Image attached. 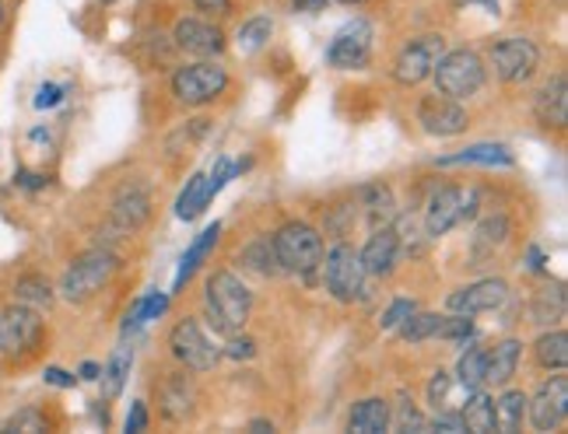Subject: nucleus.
Segmentation results:
<instances>
[{"instance_id": "1", "label": "nucleus", "mask_w": 568, "mask_h": 434, "mask_svg": "<svg viewBox=\"0 0 568 434\" xmlns=\"http://www.w3.org/2000/svg\"><path fill=\"white\" fill-rule=\"evenodd\" d=\"M204 306H207V319L214 326V333L232 337V333H239L246 326L250 309H253V294L235 273L222 270V273H214L207 280Z\"/></svg>"}, {"instance_id": "2", "label": "nucleus", "mask_w": 568, "mask_h": 434, "mask_svg": "<svg viewBox=\"0 0 568 434\" xmlns=\"http://www.w3.org/2000/svg\"><path fill=\"white\" fill-rule=\"evenodd\" d=\"M271 242H274V256H277L281 270H288V273L313 277L316 267L323 264V238L316 228L302 225V221L284 225Z\"/></svg>"}, {"instance_id": "3", "label": "nucleus", "mask_w": 568, "mask_h": 434, "mask_svg": "<svg viewBox=\"0 0 568 434\" xmlns=\"http://www.w3.org/2000/svg\"><path fill=\"white\" fill-rule=\"evenodd\" d=\"M432 74H435V84H439L443 95L470 99L480 92V84H485V63H480V56L470 50H453L435 60Z\"/></svg>"}, {"instance_id": "4", "label": "nucleus", "mask_w": 568, "mask_h": 434, "mask_svg": "<svg viewBox=\"0 0 568 434\" xmlns=\"http://www.w3.org/2000/svg\"><path fill=\"white\" fill-rule=\"evenodd\" d=\"M113 270H116V256L113 252H105V249L84 252L81 259H74V264L68 267V273H63L60 291L68 301H89L92 294H99L109 285Z\"/></svg>"}, {"instance_id": "5", "label": "nucleus", "mask_w": 568, "mask_h": 434, "mask_svg": "<svg viewBox=\"0 0 568 434\" xmlns=\"http://www.w3.org/2000/svg\"><path fill=\"white\" fill-rule=\"evenodd\" d=\"M42 343V319H39V309H29V306H11L0 312V354L8 361H18V358H29L39 351Z\"/></svg>"}, {"instance_id": "6", "label": "nucleus", "mask_w": 568, "mask_h": 434, "mask_svg": "<svg viewBox=\"0 0 568 434\" xmlns=\"http://www.w3.org/2000/svg\"><path fill=\"white\" fill-rule=\"evenodd\" d=\"M323 273H326V291H331L337 301H355L362 298L365 291V267H362V256L355 252V246H334L326 252V264H323Z\"/></svg>"}, {"instance_id": "7", "label": "nucleus", "mask_w": 568, "mask_h": 434, "mask_svg": "<svg viewBox=\"0 0 568 434\" xmlns=\"http://www.w3.org/2000/svg\"><path fill=\"white\" fill-rule=\"evenodd\" d=\"M474 200H477L474 189H460V186L435 189L428 207H425V231H428V238H439L449 228L460 225L464 217H470L474 214Z\"/></svg>"}, {"instance_id": "8", "label": "nucleus", "mask_w": 568, "mask_h": 434, "mask_svg": "<svg viewBox=\"0 0 568 434\" xmlns=\"http://www.w3.org/2000/svg\"><path fill=\"white\" fill-rule=\"evenodd\" d=\"M225 89H229V74L217 63H190V68H180L176 78H172V92L186 105L214 102Z\"/></svg>"}, {"instance_id": "9", "label": "nucleus", "mask_w": 568, "mask_h": 434, "mask_svg": "<svg viewBox=\"0 0 568 434\" xmlns=\"http://www.w3.org/2000/svg\"><path fill=\"white\" fill-rule=\"evenodd\" d=\"M368 56H373V25H368L365 18L347 21V25L334 35L331 50H326V60H331V68H341V71H358V68H365Z\"/></svg>"}, {"instance_id": "10", "label": "nucleus", "mask_w": 568, "mask_h": 434, "mask_svg": "<svg viewBox=\"0 0 568 434\" xmlns=\"http://www.w3.org/2000/svg\"><path fill=\"white\" fill-rule=\"evenodd\" d=\"M446 53V39L443 35H422L407 42V46L400 50L397 63H393V78H397L400 84H422L432 71H435V60H439Z\"/></svg>"}, {"instance_id": "11", "label": "nucleus", "mask_w": 568, "mask_h": 434, "mask_svg": "<svg viewBox=\"0 0 568 434\" xmlns=\"http://www.w3.org/2000/svg\"><path fill=\"white\" fill-rule=\"evenodd\" d=\"M169 347L186 368H193V372H211V368L217 364V358H222V351H217V347L204 337L196 319H183L176 330L169 333Z\"/></svg>"}, {"instance_id": "12", "label": "nucleus", "mask_w": 568, "mask_h": 434, "mask_svg": "<svg viewBox=\"0 0 568 434\" xmlns=\"http://www.w3.org/2000/svg\"><path fill=\"white\" fill-rule=\"evenodd\" d=\"M537 46L530 39H501L491 46V63H495V74L501 81H509V84H519V81H527L534 78L537 71Z\"/></svg>"}, {"instance_id": "13", "label": "nucleus", "mask_w": 568, "mask_h": 434, "mask_svg": "<svg viewBox=\"0 0 568 434\" xmlns=\"http://www.w3.org/2000/svg\"><path fill=\"white\" fill-rule=\"evenodd\" d=\"M418 123L428 130L432 137H456L467 130V108L460 105V99L449 95H425L418 105Z\"/></svg>"}, {"instance_id": "14", "label": "nucleus", "mask_w": 568, "mask_h": 434, "mask_svg": "<svg viewBox=\"0 0 568 434\" xmlns=\"http://www.w3.org/2000/svg\"><path fill=\"white\" fill-rule=\"evenodd\" d=\"M506 298H509V285H506V280L488 277V280H474V285H467V288H460V291H453L446 306H449V312L477 316V312H491V309H498Z\"/></svg>"}, {"instance_id": "15", "label": "nucleus", "mask_w": 568, "mask_h": 434, "mask_svg": "<svg viewBox=\"0 0 568 434\" xmlns=\"http://www.w3.org/2000/svg\"><path fill=\"white\" fill-rule=\"evenodd\" d=\"M527 403H530L527 410H530L534 427L537 431H555L565 421V414H568V379L555 375L551 382H544L537 389V396L527 400Z\"/></svg>"}, {"instance_id": "16", "label": "nucleus", "mask_w": 568, "mask_h": 434, "mask_svg": "<svg viewBox=\"0 0 568 434\" xmlns=\"http://www.w3.org/2000/svg\"><path fill=\"white\" fill-rule=\"evenodd\" d=\"M362 256V267L365 273L373 277H386L393 273V267H397V256H400V235L393 228H373V238L365 242V249L358 252Z\"/></svg>"}, {"instance_id": "17", "label": "nucleus", "mask_w": 568, "mask_h": 434, "mask_svg": "<svg viewBox=\"0 0 568 434\" xmlns=\"http://www.w3.org/2000/svg\"><path fill=\"white\" fill-rule=\"evenodd\" d=\"M176 46L190 56H217L225 50V35L222 29L207 25V21L183 18L176 25Z\"/></svg>"}, {"instance_id": "18", "label": "nucleus", "mask_w": 568, "mask_h": 434, "mask_svg": "<svg viewBox=\"0 0 568 434\" xmlns=\"http://www.w3.org/2000/svg\"><path fill=\"white\" fill-rule=\"evenodd\" d=\"M537 120L544 126H555L561 130L565 120H568V84H565V74H558L555 81H548L537 95Z\"/></svg>"}, {"instance_id": "19", "label": "nucleus", "mask_w": 568, "mask_h": 434, "mask_svg": "<svg viewBox=\"0 0 568 434\" xmlns=\"http://www.w3.org/2000/svg\"><path fill=\"white\" fill-rule=\"evenodd\" d=\"M519 354H523L519 340H501V343H495V351L485 354V382H491L498 389L509 385L513 375H516Z\"/></svg>"}, {"instance_id": "20", "label": "nucleus", "mask_w": 568, "mask_h": 434, "mask_svg": "<svg viewBox=\"0 0 568 434\" xmlns=\"http://www.w3.org/2000/svg\"><path fill=\"white\" fill-rule=\"evenodd\" d=\"M162 410L169 421H186V414L193 410V382L186 379V372H176L162 382Z\"/></svg>"}, {"instance_id": "21", "label": "nucleus", "mask_w": 568, "mask_h": 434, "mask_svg": "<svg viewBox=\"0 0 568 434\" xmlns=\"http://www.w3.org/2000/svg\"><path fill=\"white\" fill-rule=\"evenodd\" d=\"M386 427H389V403L376 396L355 403L352 417H347V431L355 434H383Z\"/></svg>"}, {"instance_id": "22", "label": "nucleus", "mask_w": 568, "mask_h": 434, "mask_svg": "<svg viewBox=\"0 0 568 434\" xmlns=\"http://www.w3.org/2000/svg\"><path fill=\"white\" fill-rule=\"evenodd\" d=\"M516 158H513V151L509 147H501V144H474L467 151H460V155H449V158H439L443 168L449 165H501V168H509Z\"/></svg>"}, {"instance_id": "23", "label": "nucleus", "mask_w": 568, "mask_h": 434, "mask_svg": "<svg viewBox=\"0 0 568 434\" xmlns=\"http://www.w3.org/2000/svg\"><path fill=\"white\" fill-rule=\"evenodd\" d=\"M464 417V431H474V434H491L495 431V400L485 396L480 389H474L467 406L460 410Z\"/></svg>"}, {"instance_id": "24", "label": "nucleus", "mask_w": 568, "mask_h": 434, "mask_svg": "<svg viewBox=\"0 0 568 434\" xmlns=\"http://www.w3.org/2000/svg\"><path fill=\"white\" fill-rule=\"evenodd\" d=\"M130 364H134V351L130 347H116L113 358H109V364L102 368V396L105 400H116L123 393V382L130 375Z\"/></svg>"}, {"instance_id": "25", "label": "nucleus", "mask_w": 568, "mask_h": 434, "mask_svg": "<svg viewBox=\"0 0 568 434\" xmlns=\"http://www.w3.org/2000/svg\"><path fill=\"white\" fill-rule=\"evenodd\" d=\"M217 235H222V225H207L201 235H196V242L186 249V256H183V264H180V273H176V291L186 285V280H190V273L196 270V267H201L204 264V256L217 246Z\"/></svg>"}, {"instance_id": "26", "label": "nucleus", "mask_w": 568, "mask_h": 434, "mask_svg": "<svg viewBox=\"0 0 568 434\" xmlns=\"http://www.w3.org/2000/svg\"><path fill=\"white\" fill-rule=\"evenodd\" d=\"M523 417H527V396L516 393V389H509V393H501L495 400V431H519L523 427Z\"/></svg>"}, {"instance_id": "27", "label": "nucleus", "mask_w": 568, "mask_h": 434, "mask_svg": "<svg viewBox=\"0 0 568 434\" xmlns=\"http://www.w3.org/2000/svg\"><path fill=\"white\" fill-rule=\"evenodd\" d=\"M485 347L470 343L467 354L460 358V364H456V375H460V385L467 389V393H474V389L485 385Z\"/></svg>"}, {"instance_id": "28", "label": "nucleus", "mask_w": 568, "mask_h": 434, "mask_svg": "<svg viewBox=\"0 0 568 434\" xmlns=\"http://www.w3.org/2000/svg\"><path fill=\"white\" fill-rule=\"evenodd\" d=\"M537 361L544 364V368H555V372H561V368L568 364V337L561 333V330H555V333H544L540 340H537Z\"/></svg>"}, {"instance_id": "29", "label": "nucleus", "mask_w": 568, "mask_h": 434, "mask_svg": "<svg viewBox=\"0 0 568 434\" xmlns=\"http://www.w3.org/2000/svg\"><path fill=\"white\" fill-rule=\"evenodd\" d=\"M239 264H246V270H256L260 277H271V273L281 270L271 238H260V242H253L243 256H239Z\"/></svg>"}, {"instance_id": "30", "label": "nucleus", "mask_w": 568, "mask_h": 434, "mask_svg": "<svg viewBox=\"0 0 568 434\" xmlns=\"http://www.w3.org/2000/svg\"><path fill=\"white\" fill-rule=\"evenodd\" d=\"M14 298L21 301V306H29V309H50L53 291H50V285L42 277L29 273V277H21L14 285Z\"/></svg>"}, {"instance_id": "31", "label": "nucleus", "mask_w": 568, "mask_h": 434, "mask_svg": "<svg viewBox=\"0 0 568 434\" xmlns=\"http://www.w3.org/2000/svg\"><path fill=\"white\" fill-rule=\"evenodd\" d=\"M365 214H368V225L373 228H383L393 221V197H389V189L386 186H368L365 189Z\"/></svg>"}, {"instance_id": "32", "label": "nucleus", "mask_w": 568, "mask_h": 434, "mask_svg": "<svg viewBox=\"0 0 568 434\" xmlns=\"http://www.w3.org/2000/svg\"><path fill=\"white\" fill-rule=\"evenodd\" d=\"M439 322H443V316H432V312H418V309H414V312L400 322V340L422 343V340H428V337L439 333Z\"/></svg>"}, {"instance_id": "33", "label": "nucleus", "mask_w": 568, "mask_h": 434, "mask_svg": "<svg viewBox=\"0 0 568 434\" xmlns=\"http://www.w3.org/2000/svg\"><path fill=\"white\" fill-rule=\"evenodd\" d=\"M207 207V197H204V172H196V176L186 183L183 197L176 204V214L183 217V221H193V217H201Z\"/></svg>"}, {"instance_id": "34", "label": "nucleus", "mask_w": 568, "mask_h": 434, "mask_svg": "<svg viewBox=\"0 0 568 434\" xmlns=\"http://www.w3.org/2000/svg\"><path fill=\"white\" fill-rule=\"evenodd\" d=\"M113 217L126 231H134L148 217V197H144V193H130V197H120L116 207H113Z\"/></svg>"}, {"instance_id": "35", "label": "nucleus", "mask_w": 568, "mask_h": 434, "mask_svg": "<svg viewBox=\"0 0 568 434\" xmlns=\"http://www.w3.org/2000/svg\"><path fill=\"white\" fill-rule=\"evenodd\" d=\"M267 39H271V18H253L239 29V50L256 53V50L267 46Z\"/></svg>"}, {"instance_id": "36", "label": "nucleus", "mask_w": 568, "mask_h": 434, "mask_svg": "<svg viewBox=\"0 0 568 434\" xmlns=\"http://www.w3.org/2000/svg\"><path fill=\"white\" fill-rule=\"evenodd\" d=\"M0 431H8V434H36V431H47V417H42V410L36 406H26V410H18L14 417H8L4 424H0Z\"/></svg>"}, {"instance_id": "37", "label": "nucleus", "mask_w": 568, "mask_h": 434, "mask_svg": "<svg viewBox=\"0 0 568 434\" xmlns=\"http://www.w3.org/2000/svg\"><path fill=\"white\" fill-rule=\"evenodd\" d=\"M506 235H509V217L506 214H495V217H488L485 225L477 228V246H501L506 242Z\"/></svg>"}, {"instance_id": "38", "label": "nucleus", "mask_w": 568, "mask_h": 434, "mask_svg": "<svg viewBox=\"0 0 568 434\" xmlns=\"http://www.w3.org/2000/svg\"><path fill=\"white\" fill-rule=\"evenodd\" d=\"M561 316H565V294L558 291L555 294V306H551V291H540L537 301H534V319L537 322H555Z\"/></svg>"}, {"instance_id": "39", "label": "nucleus", "mask_w": 568, "mask_h": 434, "mask_svg": "<svg viewBox=\"0 0 568 434\" xmlns=\"http://www.w3.org/2000/svg\"><path fill=\"white\" fill-rule=\"evenodd\" d=\"M435 337H443V340H464L467 343V337H474V322H470V316L456 312L453 319H443L439 322V333H435Z\"/></svg>"}, {"instance_id": "40", "label": "nucleus", "mask_w": 568, "mask_h": 434, "mask_svg": "<svg viewBox=\"0 0 568 434\" xmlns=\"http://www.w3.org/2000/svg\"><path fill=\"white\" fill-rule=\"evenodd\" d=\"M410 312H414V301H410V298H397V301H393V306L383 312V319H379V322H383V330H393V326H400Z\"/></svg>"}, {"instance_id": "41", "label": "nucleus", "mask_w": 568, "mask_h": 434, "mask_svg": "<svg viewBox=\"0 0 568 434\" xmlns=\"http://www.w3.org/2000/svg\"><path fill=\"white\" fill-rule=\"evenodd\" d=\"M446 396H449V375L446 372H435L432 382H428V403L435 410H443L446 406Z\"/></svg>"}, {"instance_id": "42", "label": "nucleus", "mask_w": 568, "mask_h": 434, "mask_svg": "<svg viewBox=\"0 0 568 434\" xmlns=\"http://www.w3.org/2000/svg\"><path fill=\"white\" fill-rule=\"evenodd\" d=\"M165 309H169V294H162V291H151V294L141 298V319H144V322H148V319H159Z\"/></svg>"}, {"instance_id": "43", "label": "nucleus", "mask_w": 568, "mask_h": 434, "mask_svg": "<svg viewBox=\"0 0 568 434\" xmlns=\"http://www.w3.org/2000/svg\"><path fill=\"white\" fill-rule=\"evenodd\" d=\"M397 427L400 431H428V421L414 410L410 403H400V417H397Z\"/></svg>"}, {"instance_id": "44", "label": "nucleus", "mask_w": 568, "mask_h": 434, "mask_svg": "<svg viewBox=\"0 0 568 434\" xmlns=\"http://www.w3.org/2000/svg\"><path fill=\"white\" fill-rule=\"evenodd\" d=\"M428 427H432V431L456 434V431H464V417H460V414H446V410H439V414H435V421H432Z\"/></svg>"}, {"instance_id": "45", "label": "nucleus", "mask_w": 568, "mask_h": 434, "mask_svg": "<svg viewBox=\"0 0 568 434\" xmlns=\"http://www.w3.org/2000/svg\"><path fill=\"white\" fill-rule=\"evenodd\" d=\"M225 354H229V358H235V361L253 358V354H256V343H253V340H246V337L239 340V337L232 333V340H229V347H225Z\"/></svg>"}, {"instance_id": "46", "label": "nucleus", "mask_w": 568, "mask_h": 434, "mask_svg": "<svg viewBox=\"0 0 568 434\" xmlns=\"http://www.w3.org/2000/svg\"><path fill=\"white\" fill-rule=\"evenodd\" d=\"M60 102H63V89H60V84H42L39 95H36V108H53Z\"/></svg>"}, {"instance_id": "47", "label": "nucleus", "mask_w": 568, "mask_h": 434, "mask_svg": "<svg viewBox=\"0 0 568 434\" xmlns=\"http://www.w3.org/2000/svg\"><path fill=\"white\" fill-rule=\"evenodd\" d=\"M144 427H148V406L144 403H134V406H130V414H126V431L138 434Z\"/></svg>"}, {"instance_id": "48", "label": "nucleus", "mask_w": 568, "mask_h": 434, "mask_svg": "<svg viewBox=\"0 0 568 434\" xmlns=\"http://www.w3.org/2000/svg\"><path fill=\"white\" fill-rule=\"evenodd\" d=\"M47 382H50V385H60V389H71L78 379H74L71 372H63V368H47Z\"/></svg>"}, {"instance_id": "49", "label": "nucleus", "mask_w": 568, "mask_h": 434, "mask_svg": "<svg viewBox=\"0 0 568 434\" xmlns=\"http://www.w3.org/2000/svg\"><path fill=\"white\" fill-rule=\"evenodd\" d=\"M193 4L201 11H207V14H229L232 0H193Z\"/></svg>"}, {"instance_id": "50", "label": "nucleus", "mask_w": 568, "mask_h": 434, "mask_svg": "<svg viewBox=\"0 0 568 434\" xmlns=\"http://www.w3.org/2000/svg\"><path fill=\"white\" fill-rule=\"evenodd\" d=\"M18 186H26V189H42V186H47V179H42V176H32V172H18Z\"/></svg>"}, {"instance_id": "51", "label": "nucleus", "mask_w": 568, "mask_h": 434, "mask_svg": "<svg viewBox=\"0 0 568 434\" xmlns=\"http://www.w3.org/2000/svg\"><path fill=\"white\" fill-rule=\"evenodd\" d=\"M99 375H102V368H99L95 361H84V364H81V379H84V382H99Z\"/></svg>"}, {"instance_id": "52", "label": "nucleus", "mask_w": 568, "mask_h": 434, "mask_svg": "<svg viewBox=\"0 0 568 434\" xmlns=\"http://www.w3.org/2000/svg\"><path fill=\"white\" fill-rule=\"evenodd\" d=\"M527 259H530V270H534V273H544V252H540L537 246L530 249V256H527Z\"/></svg>"}, {"instance_id": "53", "label": "nucleus", "mask_w": 568, "mask_h": 434, "mask_svg": "<svg viewBox=\"0 0 568 434\" xmlns=\"http://www.w3.org/2000/svg\"><path fill=\"white\" fill-rule=\"evenodd\" d=\"M323 4H326V0H295L298 11H320Z\"/></svg>"}, {"instance_id": "54", "label": "nucleus", "mask_w": 568, "mask_h": 434, "mask_svg": "<svg viewBox=\"0 0 568 434\" xmlns=\"http://www.w3.org/2000/svg\"><path fill=\"white\" fill-rule=\"evenodd\" d=\"M250 431H253V434H267V431H274V424H271V421H253Z\"/></svg>"}, {"instance_id": "55", "label": "nucleus", "mask_w": 568, "mask_h": 434, "mask_svg": "<svg viewBox=\"0 0 568 434\" xmlns=\"http://www.w3.org/2000/svg\"><path fill=\"white\" fill-rule=\"evenodd\" d=\"M467 4H480V8H485V11L498 14V0H467Z\"/></svg>"}, {"instance_id": "56", "label": "nucleus", "mask_w": 568, "mask_h": 434, "mask_svg": "<svg viewBox=\"0 0 568 434\" xmlns=\"http://www.w3.org/2000/svg\"><path fill=\"white\" fill-rule=\"evenodd\" d=\"M341 4H362V0H341Z\"/></svg>"}, {"instance_id": "57", "label": "nucleus", "mask_w": 568, "mask_h": 434, "mask_svg": "<svg viewBox=\"0 0 568 434\" xmlns=\"http://www.w3.org/2000/svg\"><path fill=\"white\" fill-rule=\"evenodd\" d=\"M0 21H4V4H0Z\"/></svg>"}]
</instances>
